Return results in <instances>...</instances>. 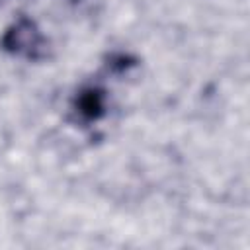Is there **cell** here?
Instances as JSON below:
<instances>
[{
	"label": "cell",
	"instance_id": "obj_1",
	"mask_svg": "<svg viewBox=\"0 0 250 250\" xmlns=\"http://www.w3.org/2000/svg\"><path fill=\"white\" fill-rule=\"evenodd\" d=\"M0 45L4 51L12 53V55L37 61V59L45 57V45L47 43L39 31V27L35 25V21L21 16L4 31Z\"/></svg>",
	"mask_w": 250,
	"mask_h": 250
},
{
	"label": "cell",
	"instance_id": "obj_2",
	"mask_svg": "<svg viewBox=\"0 0 250 250\" xmlns=\"http://www.w3.org/2000/svg\"><path fill=\"white\" fill-rule=\"evenodd\" d=\"M74 109L84 121H98L105 113V92L94 86L80 90L74 98Z\"/></svg>",
	"mask_w": 250,
	"mask_h": 250
}]
</instances>
